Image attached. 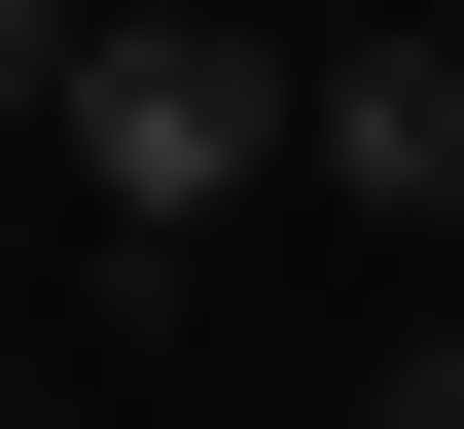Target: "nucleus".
Wrapping results in <instances>:
<instances>
[{
	"label": "nucleus",
	"instance_id": "1",
	"mask_svg": "<svg viewBox=\"0 0 464 429\" xmlns=\"http://www.w3.org/2000/svg\"><path fill=\"white\" fill-rule=\"evenodd\" d=\"M36 180L108 215V287H179L250 180H286V72H250V0H143V36H72V108H36Z\"/></svg>",
	"mask_w": 464,
	"mask_h": 429
},
{
	"label": "nucleus",
	"instance_id": "2",
	"mask_svg": "<svg viewBox=\"0 0 464 429\" xmlns=\"http://www.w3.org/2000/svg\"><path fill=\"white\" fill-rule=\"evenodd\" d=\"M286 180H357V215H464V36H322V72H286Z\"/></svg>",
	"mask_w": 464,
	"mask_h": 429
},
{
	"label": "nucleus",
	"instance_id": "3",
	"mask_svg": "<svg viewBox=\"0 0 464 429\" xmlns=\"http://www.w3.org/2000/svg\"><path fill=\"white\" fill-rule=\"evenodd\" d=\"M36 108H72V0H0V143H36Z\"/></svg>",
	"mask_w": 464,
	"mask_h": 429
},
{
	"label": "nucleus",
	"instance_id": "4",
	"mask_svg": "<svg viewBox=\"0 0 464 429\" xmlns=\"http://www.w3.org/2000/svg\"><path fill=\"white\" fill-rule=\"evenodd\" d=\"M393 429H464V322H393Z\"/></svg>",
	"mask_w": 464,
	"mask_h": 429
}]
</instances>
